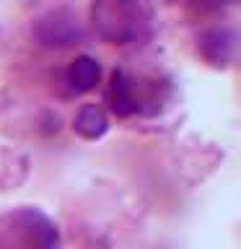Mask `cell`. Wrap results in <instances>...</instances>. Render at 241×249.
<instances>
[{
	"label": "cell",
	"mask_w": 241,
	"mask_h": 249,
	"mask_svg": "<svg viewBox=\"0 0 241 249\" xmlns=\"http://www.w3.org/2000/svg\"><path fill=\"white\" fill-rule=\"evenodd\" d=\"M91 18L99 34L114 44H127L140 31V13L135 0H93Z\"/></svg>",
	"instance_id": "6da1fadb"
},
{
	"label": "cell",
	"mask_w": 241,
	"mask_h": 249,
	"mask_svg": "<svg viewBox=\"0 0 241 249\" xmlns=\"http://www.w3.org/2000/svg\"><path fill=\"white\" fill-rule=\"evenodd\" d=\"M36 36L47 47H65V44H73L75 39H81V26L68 11H54L39 21Z\"/></svg>",
	"instance_id": "7a4b0ae2"
},
{
	"label": "cell",
	"mask_w": 241,
	"mask_h": 249,
	"mask_svg": "<svg viewBox=\"0 0 241 249\" xmlns=\"http://www.w3.org/2000/svg\"><path fill=\"white\" fill-rule=\"evenodd\" d=\"M73 130L86 140H99L109 130V120L104 109L96 104H83L78 109V114L73 117Z\"/></svg>",
	"instance_id": "3957f363"
},
{
	"label": "cell",
	"mask_w": 241,
	"mask_h": 249,
	"mask_svg": "<svg viewBox=\"0 0 241 249\" xmlns=\"http://www.w3.org/2000/svg\"><path fill=\"white\" fill-rule=\"evenodd\" d=\"M109 99H112V109L117 117H130L138 112V99L132 93V83L122 70L112 75V86H109Z\"/></svg>",
	"instance_id": "277c9868"
},
{
	"label": "cell",
	"mask_w": 241,
	"mask_h": 249,
	"mask_svg": "<svg viewBox=\"0 0 241 249\" xmlns=\"http://www.w3.org/2000/svg\"><path fill=\"white\" fill-rule=\"evenodd\" d=\"M101 78V68L93 57H75V62L68 68V83L73 86L75 91H91L96 89Z\"/></svg>",
	"instance_id": "5b68a950"
},
{
	"label": "cell",
	"mask_w": 241,
	"mask_h": 249,
	"mask_svg": "<svg viewBox=\"0 0 241 249\" xmlns=\"http://www.w3.org/2000/svg\"><path fill=\"white\" fill-rule=\"evenodd\" d=\"M26 231L31 236V244H34V249H60V239H57V229L47 221L44 215L39 213H29L26 215Z\"/></svg>",
	"instance_id": "8992f818"
},
{
	"label": "cell",
	"mask_w": 241,
	"mask_h": 249,
	"mask_svg": "<svg viewBox=\"0 0 241 249\" xmlns=\"http://www.w3.org/2000/svg\"><path fill=\"white\" fill-rule=\"evenodd\" d=\"M197 3H200V8H221L228 0H197Z\"/></svg>",
	"instance_id": "52a82bcc"
}]
</instances>
